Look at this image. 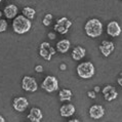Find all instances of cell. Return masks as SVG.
Segmentation results:
<instances>
[{
  "mask_svg": "<svg viewBox=\"0 0 122 122\" xmlns=\"http://www.w3.org/2000/svg\"><path fill=\"white\" fill-rule=\"evenodd\" d=\"M85 33L88 37L97 38L103 33V24L99 19H90L85 24Z\"/></svg>",
  "mask_w": 122,
  "mask_h": 122,
  "instance_id": "cell-1",
  "label": "cell"
},
{
  "mask_svg": "<svg viewBox=\"0 0 122 122\" xmlns=\"http://www.w3.org/2000/svg\"><path fill=\"white\" fill-rule=\"evenodd\" d=\"M32 22L22 15H16L12 22V29L16 34H25L31 29Z\"/></svg>",
  "mask_w": 122,
  "mask_h": 122,
  "instance_id": "cell-2",
  "label": "cell"
},
{
  "mask_svg": "<svg viewBox=\"0 0 122 122\" xmlns=\"http://www.w3.org/2000/svg\"><path fill=\"white\" fill-rule=\"evenodd\" d=\"M77 74L80 78L83 79H90L94 75V66L90 62H84L78 65Z\"/></svg>",
  "mask_w": 122,
  "mask_h": 122,
  "instance_id": "cell-3",
  "label": "cell"
},
{
  "mask_svg": "<svg viewBox=\"0 0 122 122\" xmlns=\"http://www.w3.org/2000/svg\"><path fill=\"white\" fill-rule=\"evenodd\" d=\"M56 50L46 41L42 42L41 44H40V46H39V55H40V56H42L45 61H47V62H49V61L51 60V57L56 55Z\"/></svg>",
  "mask_w": 122,
  "mask_h": 122,
  "instance_id": "cell-4",
  "label": "cell"
},
{
  "mask_svg": "<svg viewBox=\"0 0 122 122\" xmlns=\"http://www.w3.org/2000/svg\"><path fill=\"white\" fill-rule=\"evenodd\" d=\"M41 87L47 92H53L59 89V81L55 76H46L41 84Z\"/></svg>",
  "mask_w": 122,
  "mask_h": 122,
  "instance_id": "cell-5",
  "label": "cell"
},
{
  "mask_svg": "<svg viewBox=\"0 0 122 122\" xmlns=\"http://www.w3.org/2000/svg\"><path fill=\"white\" fill-rule=\"evenodd\" d=\"M73 25V23L70 21L68 18H66V16H64V18H61L56 21V25H55V30L56 31H57L60 34H62V35H64V34H67L68 31H69L70 27Z\"/></svg>",
  "mask_w": 122,
  "mask_h": 122,
  "instance_id": "cell-6",
  "label": "cell"
},
{
  "mask_svg": "<svg viewBox=\"0 0 122 122\" xmlns=\"http://www.w3.org/2000/svg\"><path fill=\"white\" fill-rule=\"evenodd\" d=\"M22 88L26 91H30V92H34L38 88V84L35 78L31 76H24L22 80Z\"/></svg>",
  "mask_w": 122,
  "mask_h": 122,
  "instance_id": "cell-7",
  "label": "cell"
},
{
  "mask_svg": "<svg viewBox=\"0 0 122 122\" xmlns=\"http://www.w3.org/2000/svg\"><path fill=\"white\" fill-rule=\"evenodd\" d=\"M102 92L104 94V99L107 102L114 101L115 99H117V97H118V92H117L116 88L112 85H106L103 88V90H102Z\"/></svg>",
  "mask_w": 122,
  "mask_h": 122,
  "instance_id": "cell-8",
  "label": "cell"
},
{
  "mask_svg": "<svg viewBox=\"0 0 122 122\" xmlns=\"http://www.w3.org/2000/svg\"><path fill=\"white\" fill-rule=\"evenodd\" d=\"M29 106V103H28V100L24 97H15L12 102V107L13 109L18 112H24Z\"/></svg>",
  "mask_w": 122,
  "mask_h": 122,
  "instance_id": "cell-9",
  "label": "cell"
},
{
  "mask_svg": "<svg viewBox=\"0 0 122 122\" xmlns=\"http://www.w3.org/2000/svg\"><path fill=\"white\" fill-rule=\"evenodd\" d=\"M99 48H100V51L102 52V55L104 56H109L115 50V44L112 41L104 40V41H102Z\"/></svg>",
  "mask_w": 122,
  "mask_h": 122,
  "instance_id": "cell-10",
  "label": "cell"
},
{
  "mask_svg": "<svg viewBox=\"0 0 122 122\" xmlns=\"http://www.w3.org/2000/svg\"><path fill=\"white\" fill-rule=\"evenodd\" d=\"M107 34L111 37H118L121 34V27L116 21H111L107 26Z\"/></svg>",
  "mask_w": 122,
  "mask_h": 122,
  "instance_id": "cell-11",
  "label": "cell"
},
{
  "mask_svg": "<svg viewBox=\"0 0 122 122\" xmlns=\"http://www.w3.org/2000/svg\"><path fill=\"white\" fill-rule=\"evenodd\" d=\"M105 115V109L101 105H93L89 109V116L94 120L101 119Z\"/></svg>",
  "mask_w": 122,
  "mask_h": 122,
  "instance_id": "cell-12",
  "label": "cell"
},
{
  "mask_svg": "<svg viewBox=\"0 0 122 122\" xmlns=\"http://www.w3.org/2000/svg\"><path fill=\"white\" fill-rule=\"evenodd\" d=\"M27 117L32 122H41L43 118V114H42V111L39 108H32Z\"/></svg>",
  "mask_w": 122,
  "mask_h": 122,
  "instance_id": "cell-13",
  "label": "cell"
},
{
  "mask_svg": "<svg viewBox=\"0 0 122 122\" xmlns=\"http://www.w3.org/2000/svg\"><path fill=\"white\" fill-rule=\"evenodd\" d=\"M76 112V108L72 104L63 105L60 109V114L62 117H71Z\"/></svg>",
  "mask_w": 122,
  "mask_h": 122,
  "instance_id": "cell-14",
  "label": "cell"
},
{
  "mask_svg": "<svg viewBox=\"0 0 122 122\" xmlns=\"http://www.w3.org/2000/svg\"><path fill=\"white\" fill-rule=\"evenodd\" d=\"M86 50L82 46H76L74 47V49L72 50V57L74 61H80L85 56Z\"/></svg>",
  "mask_w": 122,
  "mask_h": 122,
  "instance_id": "cell-15",
  "label": "cell"
},
{
  "mask_svg": "<svg viewBox=\"0 0 122 122\" xmlns=\"http://www.w3.org/2000/svg\"><path fill=\"white\" fill-rule=\"evenodd\" d=\"M3 13H4V15L7 19H13L18 15V7L15 4H9L7 6H5Z\"/></svg>",
  "mask_w": 122,
  "mask_h": 122,
  "instance_id": "cell-16",
  "label": "cell"
},
{
  "mask_svg": "<svg viewBox=\"0 0 122 122\" xmlns=\"http://www.w3.org/2000/svg\"><path fill=\"white\" fill-rule=\"evenodd\" d=\"M70 45L71 43L68 39H63L61 41L57 42L56 44V50L59 51L60 53H66L68 50L70 49Z\"/></svg>",
  "mask_w": 122,
  "mask_h": 122,
  "instance_id": "cell-17",
  "label": "cell"
},
{
  "mask_svg": "<svg viewBox=\"0 0 122 122\" xmlns=\"http://www.w3.org/2000/svg\"><path fill=\"white\" fill-rule=\"evenodd\" d=\"M72 91H71L70 89H62L60 91L59 93V99L61 102H70L71 100H72Z\"/></svg>",
  "mask_w": 122,
  "mask_h": 122,
  "instance_id": "cell-18",
  "label": "cell"
},
{
  "mask_svg": "<svg viewBox=\"0 0 122 122\" xmlns=\"http://www.w3.org/2000/svg\"><path fill=\"white\" fill-rule=\"evenodd\" d=\"M23 15L28 20H30V21H32L36 15V11H35V9L30 7V6H26V7L23 8Z\"/></svg>",
  "mask_w": 122,
  "mask_h": 122,
  "instance_id": "cell-19",
  "label": "cell"
},
{
  "mask_svg": "<svg viewBox=\"0 0 122 122\" xmlns=\"http://www.w3.org/2000/svg\"><path fill=\"white\" fill-rule=\"evenodd\" d=\"M51 20H52V15L51 13H46L44 19H43V21H42V24L45 27H48L50 24H51Z\"/></svg>",
  "mask_w": 122,
  "mask_h": 122,
  "instance_id": "cell-20",
  "label": "cell"
},
{
  "mask_svg": "<svg viewBox=\"0 0 122 122\" xmlns=\"http://www.w3.org/2000/svg\"><path fill=\"white\" fill-rule=\"evenodd\" d=\"M7 26H8V24H7V22H6L5 20H0V33L6 31Z\"/></svg>",
  "mask_w": 122,
  "mask_h": 122,
  "instance_id": "cell-21",
  "label": "cell"
},
{
  "mask_svg": "<svg viewBox=\"0 0 122 122\" xmlns=\"http://www.w3.org/2000/svg\"><path fill=\"white\" fill-rule=\"evenodd\" d=\"M97 92L96 91H93V90H89L88 92H87V96H88V97H90V99H96L97 97Z\"/></svg>",
  "mask_w": 122,
  "mask_h": 122,
  "instance_id": "cell-22",
  "label": "cell"
},
{
  "mask_svg": "<svg viewBox=\"0 0 122 122\" xmlns=\"http://www.w3.org/2000/svg\"><path fill=\"white\" fill-rule=\"evenodd\" d=\"M35 71L37 73H41L42 71H43V67L41 66V65H37L36 67H35Z\"/></svg>",
  "mask_w": 122,
  "mask_h": 122,
  "instance_id": "cell-23",
  "label": "cell"
},
{
  "mask_svg": "<svg viewBox=\"0 0 122 122\" xmlns=\"http://www.w3.org/2000/svg\"><path fill=\"white\" fill-rule=\"evenodd\" d=\"M117 82L119 84L120 86H122V72L119 74V76H118V79H117Z\"/></svg>",
  "mask_w": 122,
  "mask_h": 122,
  "instance_id": "cell-24",
  "label": "cell"
},
{
  "mask_svg": "<svg viewBox=\"0 0 122 122\" xmlns=\"http://www.w3.org/2000/svg\"><path fill=\"white\" fill-rule=\"evenodd\" d=\"M48 37H49V38L51 39V40H53V39H56V34L52 33V32H49V33H48Z\"/></svg>",
  "mask_w": 122,
  "mask_h": 122,
  "instance_id": "cell-25",
  "label": "cell"
},
{
  "mask_svg": "<svg viewBox=\"0 0 122 122\" xmlns=\"http://www.w3.org/2000/svg\"><path fill=\"white\" fill-rule=\"evenodd\" d=\"M60 69L62 71H65L67 69V65H66V64H61V65H60Z\"/></svg>",
  "mask_w": 122,
  "mask_h": 122,
  "instance_id": "cell-26",
  "label": "cell"
},
{
  "mask_svg": "<svg viewBox=\"0 0 122 122\" xmlns=\"http://www.w3.org/2000/svg\"><path fill=\"white\" fill-rule=\"evenodd\" d=\"M93 91H96V92H100V91H101L100 86H96V87H94V90Z\"/></svg>",
  "mask_w": 122,
  "mask_h": 122,
  "instance_id": "cell-27",
  "label": "cell"
},
{
  "mask_svg": "<svg viewBox=\"0 0 122 122\" xmlns=\"http://www.w3.org/2000/svg\"><path fill=\"white\" fill-rule=\"evenodd\" d=\"M68 122H80V120H78V119H71Z\"/></svg>",
  "mask_w": 122,
  "mask_h": 122,
  "instance_id": "cell-28",
  "label": "cell"
},
{
  "mask_svg": "<svg viewBox=\"0 0 122 122\" xmlns=\"http://www.w3.org/2000/svg\"><path fill=\"white\" fill-rule=\"evenodd\" d=\"M0 122H5V119L1 116V115H0Z\"/></svg>",
  "mask_w": 122,
  "mask_h": 122,
  "instance_id": "cell-29",
  "label": "cell"
},
{
  "mask_svg": "<svg viewBox=\"0 0 122 122\" xmlns=\"http://www.w3.org/2000/svg\"><path fill=\"white\" fill-rule=\"evenodd\" d=\"M1 15H2V12H1V11H0V18H1Z\"/></svg>",
  "mask_w": 122,
  "mask_h": 122,
  "instance_id": "cell-30",
  "label": "cell"
},
{
  "mask_svg": "<svg viewBox=\"0 0 122 122\" xmlns=\"http://www.w3.org/2000/svg\"><path fill=\"white\" fill-rule=\"evenodd\" d=\"M1 2H2V0H0V3H1Z\"/></svg>",
  "mask_w": 122,
  "mask_h": 122,
  "instance_id": "cell-31",
  "label": "cell"
},
{
  "mask_svg": "<svg viewBox=\"0 0 122 122\" xmlns=\"http://www.w3.org/2000/svg\"><path fill=\"white\" fill-rule=\"evenodd\" d=\"M121 1H122V0H121Z\"/></svg>",
  "mask_w": 122,
  "mask_h": 122,
  "instance_id": "cell-32",
  "label": "cell"
}]
</instances>
